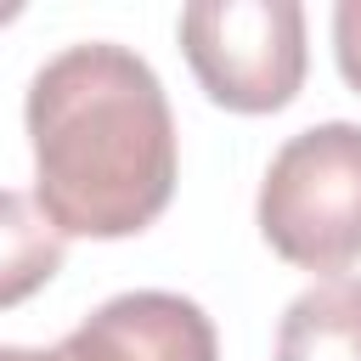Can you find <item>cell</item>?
<instances>
[{"instance_id": "obj_1", "label": "cell", "mask_w": 361, "mask_h": 361, "mask_svg": "<svg viewBox=\"0 0 361 361\" xmlns=\"http://www.w3.org/2000/svg\"><path fill=\"white\" fill-rule=\"evenodd\" d=\"M34 197L62 237H135L175 192V113L130 45L85 39L28 85Z\"/></svg>"}, {"instance_id": "obj_2", "label": "cell", "mask_w": 361, "mask_h": 361, "mask_svg": "<svg viewBox=\"0 0 361 361\" xmlns=\"http://www.w3.org/2000/svg\"><path fill=\"white\" fill-rule=\"evenodd\" d=\"M259 231L299 271L361 259V124L327 118L282 141L259 180Z\"/></svg>"}, {"instance_id": "obj_3", "label": "cell", "mask_w": 361, "mask_h": 361, "mask_svg": "<svg viewBox=\"0 0 361 361\" xmlns=\"http://www.w3.org/2000/svg\"><path fill=\"white\" fill-rule=\"evenodd\" d=\"M180 51L231 113H276L305 85V6L299 0H192L180 11Z\"/></svg>"}, {"instance_id": "obj_4", "label": "cell", "mask_w": 361, "mask_h": 361, "mask_svg": "<svg viewBox=\"0 0 361 361\" xmlns=\"http://www.w3.org/2000/svg\"><path fill=\"white\" fill-rule=\"evenodd\" d=\"M62 361H214V322L197 299L135 288L107 305H96L62 344Z\"/></svg>"}, {"instance_id": "obj_5", "label": "cell", "mask_w": 361, "mask_h": 361, "mask_svg": "<svg viewBox=\"0 0 361 361\" xmlns=\"http://www.w3.org/2000/svg\"><path fill=\"white\" fill-rule=\"evenodd\" d=\"M276 361H361V276L305 288L282 310Z\"/></svg>"}, {"instance_id": "obj_6", "label": "cell", "mask_w": 361, "mask_h": 361, "mask_svg": "<svg viewBox=\"0 0 361 361\" xmlns=\"http://www.w3.org/2000/svg\"><path fill=\"white\" fill-rule=\"evenodd\" d=\"M62 271V231L23 197L0 186V310L23 305Z\"/></svg>"}, {"instance_id": "obj_7", "label": "cell", "mask_w": 361, "mask_h": 361, "mask_svg": "<svg viewBox=\"0 0 361 361\" xmlns=\"http://www.w3.org/2000/svg\"><path fill=\"white\" fill-rule=\"evenodd\" d=\"M333 56H338V73L350 79V90H361V0L333 6Z\"/></svg>"}, {"instance_id": "obj_8", "label": "cell", "mask_w": 361, "mask_h": 361, "mask_svg": "<svg viewBox=\"0 0 361 361\" xmlns=\"http://www.w3.org/2000/svg\"><path fill=\"white\" fill-rule=\"evenodd\" d=\"M0 361H62L56 350H28V344H0Z\"/></svg>"}]
</instances>
